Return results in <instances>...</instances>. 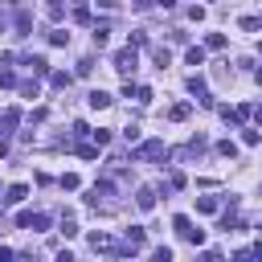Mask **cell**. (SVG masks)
Masks as SVG:
<instances>
[{
    "label": "cell",
    "mask_w": 262,
    "mask_h": 262,
    "mask_svg": "<svg viewBox=\"0 0 262 262\" xmlns=\"http://www.w3.org/2000/svg\"><path fill=\"white\" fill-rule=\"evenodd\" d=\"M136 61H140L136 45H127V49H119V53H115V70H119L123 78H131V74H136Z\"/></svg>",
    "instance_id": "cell-1"
},
{
    "label": "cell",
    "mask_w": 262,
    "mask_h": 262,
    "mask_svg": "<svg viewBox=\"0 0 262 262\" xmlns=\"http://www.w3.org/2000/svg\"><path fill=\"white\" fill-rule=\"evenodd\" d=\"M172 229H176V234H180L184 242H192V246H201V242H205V234H201V229H192V221H188L184 213H180V217L172 221Z\"/></svg>",
    "instance_id": "cell-2"
},
{
    "label": "cell",
    "mask_w": 262,
    "mask_h": 262,
    "mask_svg": "<svg viewBox=\"0 0 262 262\" xmlns=\"http://www.w3.org/2000/svg\"><path fill=\"white\" fill-rule=\"evenodd\" d=\"M164 156H168V148H164L160 140H148L144 148H136V156H131V160H164Z\"/></svg>",
    "instance_id": "cell-3"
},
{
    "label": "cell",
    "mask_w": 262,
    "mask_h": 262,
    "mask_svg": "<svg viewBox=\"0 0 262 262\" xmlns=\"http://www.w3.org/2000/svg\"><path fill=\"white\" fill-rule=\"evenodd\" d=\"M188 90H192L196 98H201L205 107H213V98H209V90H205V78H201V74H192V78H188Z\"/></svg>",
    "instance_id": "cell-4"
},
{
    "label": "cell",
    "mask_w": 262,
    "mask_h": 262,
    "mask_svg": "<svg viewBox=\"0 0 262 262\" xmlns=\"http://www.w3.org/2000/svg\"><path fill=\"white\" fill-rule=\"evenodd\" d=\"M86 103H90V107H94V111H107V107H111V103H115V98H111V94H107V90H90V94H86Z\"/></svg>",
    "instance_id": "cell-5"
},
{
    "label": "cell",
    "mask_w": 262,
    "mask_h": 262,
    "mask_svg": "<svg viewBox=\"0 0 262 262\" xmlns=\"http://www.w3.org/2000/svg\"><path fill=\"white\" fill-rule=\"evenodd\" d=\"M136 205H140L144 213H148V209H156V188H148V184H144V188L136 192Z\"/></svg>",
    "instance_id": "cell-6"
},
{
    "label": "cell",
    "mask_w": 262,
    "mask_h": 262,
    "mask_svg": "<svg viewBox=\"0 0 262 262\" xmlns=\"http://www.w3.org/2000/svg\"><path fill=\"white\" fill-rule=\"evenodd\" d=\"M217 209H221L217 196H196V213H217Z\"/></svg>",
    "instance_id": "cell-7"
},
{
    "label": "cell",
    "mask_w": 262,
    "mask_h": 262,
    "mask_svg": "<svg viewBox=\"0 0 262 262\" xmlns=\"http://www.w3.org/2000/svg\"><path fill=\"white\" fill-rule=\"evenodd\" d=\"M25 196H29V188H25V184H13V188H9V196H5V205H21Z\"/></svg>",
    "instance_id": "cell-8"
},
{
    "label": "cell",
    "mask_w": 262,
    "mask_h": 262,
    "mask_svg": "<svg viewBox=\"0 0 262 262\" xmlns=\"http://www.w3.org/2000/svg\"><path fill=\"white\" fill-rule=\"evenodd\" d=\"M184 61H188V66H205V49H201V45H188Z\"/></svg>",
    "instance_id": "cell-9"
},
{
    "label": "cell",
    "mask_w": 262,
    "mask_h": 262,
    "mask_svg": "<svg viewBox=\"0 0 262 262\" xmlns=\"http://www.w3.org/2000/svg\"><path fill=\"white\" fill-rule=\"evenodd\" d=\"M152 61L160 66V70H168V61H172V53H168V49H160V45H156V49H152Z\"/></svg>",
    "instance_id": "cell-10"
},
{
    "label": "cell",
    "mask_w": 262,
    "mask_h": 262,
    "mask_svg": "<svg viewBox=\"0 0 262 262\" xmlns=\"http://www.w3.org/2000/svg\"><path fill=\"white\" fill-rule=\"evenodd\" d=\"M90 246H94V250H115V242H111L107 234H90Z\"/></svg>",
    "instance_id": "cell-11"
},
{
    "label": "cell",
    "mask_w": 262,
    "mask_h": 262,
    "mask_svg": "<svg viewBox=\"0 0 262 262\" xmlns=\"http://www.w3.org/2000/svg\"><path fill=\"white\" fill-rule=\"evenodd\" d=\"M90 140H94L98 148H107V144H111V131H107V127H98V131H90Z\"/></svg>",
    "instance_id": "cell-12"
},
{
    "label": "cell",
    "mask_w": 262,
    "mask_h": 262,
    "mask_svg": "<svg viewBox=\"0 0 262 262\" xmlns=\"http://www.w3.org/2000/svg\"><path fill=\"white\" fill-rule=\"evenodd\" d=\"M49 45H70V33H66V29H53V33H49Z\"/></svg>",
    "instance_id": "cell-13"
},
{
    "label": "cell",
    "mask_w": 262,
    "mask_h": 262,
    "mask_svg": "<svg viewBox=\"0 0 262 262\" xmlns=\"http://www.w3.org/2000/svg\"><path fill=\"white\" fill-rule=\"evenodd\" d=\"M168 119H172V123H180V119H188V103H176V107L168 111Z\"/></svg>",
    "instance_id": "cell-14"
},
{
    "label": "cell",
    "mask_w": 262,
    "mask_h": 262,
    "mask_svg": "<svg viewBox=\"0 0 262 262\" xmlns=\"http://www.w3.org/2000/svg\"><path fill=\"white\" fill-rule=\"evenodd\" d=\"M49 82H53L57 90H70V74H61V70H57V74H49Z\"/></svg>",
    "instance_id": "cell-15"
},
{
    "label": "cell",
    "mask_w": 262,
    "mask_h": 262,
    "mask_svg": "<svg viewBox=\"0 0 262 262\" xmlns=\"http://www.w3.org/2000/svg\"><path fill=\"white\" fill-rule=\"evenodd\" d=\"M78 156H82V160H94V156H98V144H94V140H90V144H82V148H78Z\"/></svg>",
    "instance_id": "cell-16"
},
{
    "label": "cell",
    "mask_w": 262,
    "mask_h": 262,
    "mask_svg": "<svg viewBox=\"0 0 262 262\" xmlns=\"http://www.w3.org/2000/svg\"><path fill=\"white\" fill-rule=\"evenodd\" d=\"M217 152H221V156H229V160H234V156H238V148H234V140H221V144H217Z\"/></svg>",
    "instance_id": "cell-17"
},
{
    "label": "cell",
    "mask_w": 262,
    "mask_h": 262,
    "mask_svg": "<svg viewBox=\"0 0 262 262\" xmlns=\"http://www.w3.org/2000/svg\"><path fill=\"white\" fill-rule=\"evenodd\" d=\"M205 45H209V49H225V33H209Z\"/></svg>",
    "instance_id": "cell-18"
},
{
    "label": "cell",
    "mask_w": 262,
    "mask_h": 262,
    "mask_svg": "<svg viewBox=\"0 0 262 262\" xmlns=\"http://www.w3.org/2000/svg\"><path fill=\"white\" fill-rule=\"evenodd\" d=\"M61 234H66V238H74V234H78V225H74V217H61Z\"/></svg>",
    "instance_id": "cell-19"
},
{
    "label": "cell",
    "mask_w": 262,
    "mask_h": 262,
    "mask_svg": "<svg viewBox=\"0 0 262 262\" xmlns=\"http://www.w3.org/2000/svg\"><path fill=\"white\" fill-rule=\"evenodd\" d=\"M127 45H136V49H140V45H148V33H144V29H136V33H131V41H127Z\"/></svg>",
    "instance_id": "cell-20"
},
{
    "label": "cell",
    "mask_w": 262,
    "mask_h": 262,
    "mask_svg": "<svg viewBox=\"0 0 262 262\" xmlns=\"http://www.w3.org/2000/svg\"><path fill=\"white\" fill-rule=\"evenodd\" d=\"M136 103H152V86H136Z\"/></svg>",
    "instance_id": "cell-21"
},
{
    "label": "cell",
    "mask_w": 262,
    "mask_h": 262,
    "mask_svg": "<svg viewBox=\"0 0 262 262\" xmlns=\"http://www.w3.org/2000/svg\"><path fill=\"white\" fill-rule=\"evenodd\" d=\"M78 184H82V180H78V176H74V172H66V176H61V188H70V192H74V188H78Z\"/></svg>",
    "instance_id": "cell-22"
},
{
    "label": "cell",
    "mask_w": 262,
    "mask_h": 262,
    "mask_svg": "<svg viewBox=\"0 0 262 262\" xmlns=\"http://www.w3.org/2000/svg\"><path fill=\"white\" fill-rule=\"evenodd\" d=\"M74 21H78V25H90V9L78 5V9H74Z\"/></svg>",
    "instance_id": "cell-23"
},
{
    "label": "cell",
    "mask_w": 262,
    "mask_h": 262,
    "mask_svg": "<svg viewBox=\"0 0 262 262\" xmlns=\"http://www.w3.org/2000/svg\"><path fill=\"white\" fill-rule=\"evenodd\" d=\"M242 29H246V33H254V29H262V21H258V17H242Z\"/></svg>",
    "instance_id": "cell-24"
},
{
    "label": "cell",
    "mask_w": 262,
    "mask_h": 262,
    "mask_svg": "<svg viewBox=\"0 0 262 262\" xmlns=\"http://www.w3.org/2000/svg\"><path fill=\"white\" fill-rule=\"evenodd\" d=\"M21 94L25 98H37V82H21Z\"/></svg>",
    "instance_id": "cell-25"
},
{
    "label": "cell",
    "mask_w": 262,
    "mask_h": 262,
    "mask_svg": "<svg viewBox=\"0 0 262 262\" xmlns=\"http://www.w3.org/2000/svg\"><path fill=\"white\" fill-rule=\"evenodd\" d=\"M0 86H17V74L13 70H0Z\"/></svg>",
    "instance_id": "cell-26"
},
{
    "label": "cell",
    "mask_w": 262,
    "mask_h": 262,
    "mask_svg": "<svg viewBox=\"0 0 262 262\" xmlns=\"http://www.w3.org/2000/svg\"><path fill=\"white\" fill-rule=\"evenodd\" d=\"M156 5H160V9H176V0H156Z\"/></svg>",
    "instance_id": "cell-27"
},
{
    "label": "cell",
    "mask_w": 262,
    "mask_h": 262,
    "mask_svg": "<svg viewBox=\"0 0 262 262\" xmlns=\"http://www.w3.org/2000/svg\"><path fill=\"white\" fill-rule=\"evenodd\" d=\"M98 9H115V0H98Z\"/></svg>",
    "instance_id": "cell-28"
},
{
    "label": "cell",
    "mask_w": 262,
    "mask_h": 262,
    "mask_svg": "<svg viewBox=\"0 0 262 262\" xmlns=\"http://www.w3.org/2000/svg\"><path fill=\"white\" fill-rule=\"evenodd\" d=\"M254 82H258V86H262V70H258V74H254Z\"/></svg>",
    "instance_id": "cell-29"
},
{
    "label": "cell",
    "mask_w": 262,
    "mask_h": 262,
    "mask_svg": "<svg viewBox=\"0 0 262 262\" xmlns=\"http://www.w3.org/2000/svg\"><path fill=\"white\" fill-rule=\"evenodd\" d=\"M136 5H148V0H136Z\"/></svg>",
    "instance_id": "cell-30"
},
{
    "label": "cell",
    "mask_w": 262,
    "mask_h": 262,
    "mask_svg": "<svg viewBox=\"0 0 262 262\" xmlns=\"http://www.w3.org/2000/svg\"><path fill=\"white\" fill-rule=\"evenodd\" d=\"M258 53H262V41H258Z\"/></svg>",
    "instance_id": "cell-31"
},
{
    "label": "cell",
    "mask_w": 262,
    "mask_h": 262,
    "mask_svg": "<svg viewBox=\"0 0 262 262\" xmlns=\"http://www.w3.org/2000/svg\"><path fill=\"white\" fill-rule=\"evenodd\" d=\"M258 21H262V17H258Z\"/></svg>",
    "instance_id": "cell-32"
}]
</instances>
